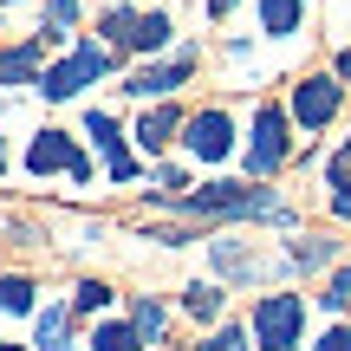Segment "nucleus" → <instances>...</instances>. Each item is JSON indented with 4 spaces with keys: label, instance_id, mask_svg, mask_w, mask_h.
<instances>
[{
    "label": "nucleus",
    "instance_id": "f257e3e1",
    "mask_svg": "<svg viewBox=\"0 0 351 351\" xmlns=\"http://www.w3.org/2000/svg\"><path fill=\"white\" fill-rule=\"evenodd\" d=\"M300 332H306V300L300 293H267L254 306V345L261 351H293Z\"/></svg>",
    "mask_w": 351,
    "mask_h": 351
},
{
    "label": "nucleus",
    "instance_id": "f03ea898",
    "mask_svg": "<svg viewBox=\"0 0 351 351\" xmlns=\"http://www.w3.org/2000/svg\"><path fill=\"white\" fill-rule=\"evenodd\" d=\"M280 163H287V111L261 104L254 111V143H247V176H274Z\"/></svg>",
    "mask_w": 351,
    "mask_h": 351
},
{
    "label": "nucleus",
    "instance_id": "7ed1b4c3",
    "mask_svg": "<svg viewBox=\"0 0 351 351\" xmlns=\"http://www.w3.org/2000/svg\"><path fill=\"white\" fill-rule=\"evenodd\" d=\"M104 65H111V46H78L65 65H52V72L39 78V91H46V98H78V91H85Z\"/></svg>",
    "mask_w": 351,
    "mask_h": 351
},
{
    "label": "nucleus",
    "instance_id": "20e7f679",
    "mask_svg": "<svg viewBox=\"0 0 351 351\" xmlns=\"http://www.w3.org/2000/svg\"><path fill=\"white\" fill-rule=\"evenodd\" d=\"M104 33H111V46L156 52L169 39V13H130V7H117V13H104Z\"/></svg>",
    "mask_w": 351,
    "mask_h": 351
},
{
    "label": "nucleus",
    "instance_id": "39448f33",
    "mask_svg": "<svg viewBox=\"0 0 351 351\" xmlns=\"http://www.w3.org/2000/svg\"><path fill=\"white\" fill-rule=\"evenodd\" d=\"M26 169H33V176L65 169L72 182H91V163L72 150V137H65V130H39V137H33V150H26Z\"/></svg>",
    "mask_w": 351,
    "mask_h": 351
},
{
    "label": "nucleus",
    "instance_id": "423d86ee",
    "mask_svg": "<svg viewBox=\"0 0 351 351\" xmlns=\"http://www.w3.org/2000/svg\"><path fill=\"white\" fill-rule=\"evenodd\" d=\"M182 143L202 156V163H221V156L234 150V124H228V111H195L182 124Z\"/></svg>",
    "mask_w": 351,
    "mask_h": 351
},
{
    "label": "nucleus",
    "instance_id": "0eeeda50",
    "mask_svg": "<svg viewBox=\"0 0 351 351\" xmlns=\"http://www.w3.org/2000/svg\"><path fill=\"white\" fill-rule=\"evenodd\" d=\"M339 98H345V78H306V85L293 91V117H300L306 130H319V124L339 117Z\"/></svg>",
    "mask_w": 351,
    "mask_h": 351
},
{
    "label": "nucleus",
    "instance_id": "6e6552de",
    "mask_svg": "<svg viewBox=\"0 0 351 351\" xmlns=\"http://www.w3.org/2000/svg\"><path fill=\"white\" fill-rule=\"evenodd\" d=\"M189 72H195V52H176L169 65H143L124 91H130V98H169L176 85H189Z\"/></svg>",
    "mask_w": 351,
    "mask_h": 351
},
{
    "label": "nucleus",
    "instance_id": "1a4fd4ad",
    "mask_svg": "<svg viewBox=\"0 0 351 351\" xmlns=\"http://www.w3.org/2000/svg\"><path fill=\"white\" fill-rule=\"evenodd\" d=\"M85 137H98V150L111 156V182H130V176H137V163L124 156V137H117V124H111L104 111H91V117H85Z\"/></svg>",
    "mask_w": 351,
    "mask_h": 351
},
{
    "label": "nucleus",
    "instance_id": "9d476101",
    "mask_svg": "<svg viewBox=\"0 0 351 351\" xmlns=\"http://www.w3.org/2000/svg\"><path fill=\"white\" fill-rule=\"evenodd\" d=\"M39 52H46V39L0 46V85H39Z\"/></svg>",
    "mask_w": 351,
    "mask_h": 351
},
{
    "label": "nucleus",
    "instance_id": "9b49d317",
    "mask_svg": "<svg viewBox=\"0 0 351 351\" xmlns=\"http://www.w3.org/2000/svg\"><path fill=\"white\" fill-rule=\"evenodd\" d=\"M182 124H189V117L176 111V104H156V111H150V117L137 124V143H143V150H163V143H169V137H176Z\"/></svg>",
    "mask_w": 351,
    "mask_h": 351
},
{
    "label": "nucleus",
    "instance_id": "f8f14e48",
    "mask_svg": "<svg viewBox=\"0 0 351 351\" xmlns=\"http://www.w3.org/2000/svg\"><path fill=\"white\" fill-rule=\"evenodd\" d=\"M208 247H215V267H221L228 280H254L261 274V254L241 247V241H208Z\"/></svg>",
    "mask_w": 351,
    "mask_h": 351
},
{
    "label": "nucleus",
    "instance_id": "ddd939ff",
    "mask_svg": "<svg viewBox=\"0 0 351 351\" xmlns=\"http://www.w3.org/2000/svg\"><path fill=\"white\" fill-rule=\"evenodd\" d=\"M300 13H306V0H261V26H267V33H280V39L300 26Z\"/></svg>",
    "mask_w": 351,
    "mask_h": 351
},
{
    "label": "nucleus",
    "instance_id": "4468645a",
    "mask_svg": "<svg viewBox=\"0 0 351 351\" xmlns=\"http://www.w3.org/2000/svg\"><path fill=\"white\" fill-rule=\"evenodd\" d=\"M332 215H339V221H351V143H345L339 163H332Z\"/></svg>",
    "mask_w": 351,
    "mask_h": 351
},
{
    "label": "nucleus",
    "instance_id": "2eb2a0df",
    "mask_svg": "<svg viewBox=\"0 0 351 351\" xmlns=\"http://www.w3.org/2000/svg\"><path fill=\"white\" fill-rule=\"evenodd\" d=\"M72 20H78V0H46V26H39V39H46V46H52V39H65V33H72Z\"/></svg>",
    "mask_w": 351,
    "mask_h": 351
},
{
    "label": "nucleus",
    "instance_id": "dca6fc26",
    "mask_svg": "<svg viewBox=\"0 0 351 351\" xmlns=\"http://www.w3.org/2000/svg\"><path fill=\"white\" fill-rule=\"evenodd\" d=\"M39 351H72L65 345V306H46L39 313Z\"/></svg>",
    "mask_w": 351,
    "mask_h": 351
},
{
    "label": "nucleus",
    "instance_id": "f3484780",
    "mask_svg": "<svg viewBox=\"0 0 351 351\" xmlns=\"http://www.w3.org/2000/svg\"><path fill=\"white\" fill-rule=\"evenodd\" d=\"M143 332L137 326H98V339H91V351H137Z\"/></svg>",
    "mask_w": 351,
    "mask_h": 351
},
{
    "label": "nucleus",
    "instance_id": "a211bd4d",
    "mask_svg": "<svg viewBox=\"0 0 351 351\" xmlns=\"http://www.w3.org/2000/svg\"><path fill=\"white\" fill-rule=\"evenodd\" d=\"M0 306H7V313H33V280L7 274V280H0Z\"/></svg>",
    "mask_w": 351,
    "mask_h": 351
},
{
    "label": "nucleus",
    "instance_id": "6ab92c4d",
    "mask_svg": "<svg viewBox=\"0 0 351 351\" xmlns=\"http://www.w3.org/2000/svg\"><path fill=\"white\" fill-rule=\"evenodd\" d=\"M182 306H189L195 319H215V313H221V287H202V280H195V287L182 293Z\"/></svg>",
    "mask_w": 351,
    "mask_h": 351
},
{
    "label": "nucleus",
    "instance_id": "aec40b11",
    "mask_svg": "<svg viewBox=\"0 0 351 351\" xmlns=\"http://www.w3.org/2000/svg\"><path fill=\"white\" fill-rule=\"evenodd\" d=\"M332 254H339L332 241H293V267H326Z\"/></svg>",
    "mask_w": 351,
    "mask_h": 351
},
{
    "label": "nucleus",
    "instance_id": "412c9836",
    "mask_svg": "<svg viewBox=\"0 0 351 351\" xmlns=\"http://www.w3.org/2000/svg\"><path fill=\"white\" fill-rule=\"evenodd\" d=\"M130 326H137L143 339H156V332H163V306H156V300H137V313H130Z\"/></svg>",
    "mask_w": 351,
    "mask_h": 351
},
{
    "label": "nucleus",
    "instance_id": "4be33fe9",
    "mask_svg": "<svg viewBox=\"0 0 351 351\" xmlns=\"http://www.w3.org/2000/svg\"><path fill=\"white\" fill-rule=\"evenodd\" d=\"M104 300H111V287H104V280H85V287H78V300H72V313H98Z\"/></svg>",
    "mask_w": 351,
    "mask_h": 351
},
{
    "label": "nucleus",
    "instance_id": "5701e85b",
    "mask_svg": "<svg viewBox=\"0 0 351 351\" xmlns=\"http://www.w3.org/2000/svg\"><path fill=\"white\" fill-rule=\"evenodd\" d=\"M247 339H254V332H234V326H228V332H215V339H202L195 351H247Z\"/></svg>",
    "mask_w": 351,
    "mask_h": 351
},
{
    "label": "nucleus",
    "instance_id": "b1692460",
    "mask_svg": "<svg viewBox=\"0 0 351 351\" xmlns=\"http://www.w3.org/2000/svg\"><path fill=\"white\" fill-rule=\"evenodd\" d=\"M326 306H332V313H345V306H351V267H345L339 280H332V293H326Z\"/></svg>",
    "mask_w": 351,
    "mask_h": 351
},
{
    "label": "nucleus",
    "instance_id": "393cba45",
    "mask_svg": "<svg viewBox=\"0 0 351 351\" xmlns=\"http://www.w3.org/2000/svg\"><path fill=\"white\" fill-rule=\"evenodd\" d=\"M313 351H351V332H345V326H339V332H326V339H319Z\"/></svg>",
    "mask_w": 351,
    "mask_h": 351
},
{
    "label": "nucleus",
    "instance_id": "a878e982",
    "mask_svg": "<svg viewBox=\"0 0 351 351\" xmlns=\"http://www.w3.org/2000/svg\"><path fill=\"white\" fill-rule=\"evenodd\" d=\"M339 78H345V85H351V46L339 52Z\"/></svg>",
    "mask_w": 351,
    "mask_h": 351
},
{
    "label": "nucleus",
    "instance_id": "bb28decb",
    "mask_svg": "<svg viewBox=\"0 0 351 351\" xmlns=\"http://www.w3.org/2000/svg\"><path fill=\"white\" fill-rule=\"evenodd\" d=\"M228 7H234V0H208V13H228Z\"/></svg>",
    "mask_w": 351,
    "mask_h": 351
},
{
    "label": "nucleus",
    "instance_id": "cd10ccee",
    "mask_svg": "<svg viewBox=\"0 0 351 351\" xmlns=\"http://www.w3.org/2000/svg\"><path fill=\"white\" fill-rule=\"evenodd\" d=\"M0 169H7V137H0Z\"/></svg>",
    "mask_w": 351,
    "mask_h": 351
},
{
    "label": "nucleus",
    "instance_id": "c85d7f7f",
    "mask_svg": "<svg viewBox=\"0 0 351 351\" xmlns=\"http://www.w3.org/2000/svg\"><path fill=\"white\" fill-rule=\"evenodd\" d=\"M0 351H20V345H0Z\"/></svg>",
    "mask_w": 351,
    "mask_h": 351
},
{
    "label": "nucleus",
    "instance_id": "c756f323",
    "mask_svg": "<svg viewBox=\"0 0 351 351\" xmlns=\"http://www.w3.org/2000/svg\"><path fill=\"white\" fill-rule=\"evenodd\" d=\"M0 7H13V0H0Z\"/></svg>",
    "mask_w": 351,
    "mask_h": 351
}]
</instances>
